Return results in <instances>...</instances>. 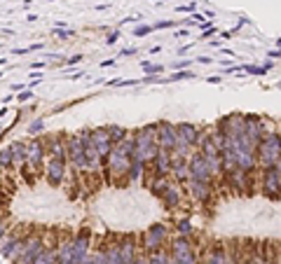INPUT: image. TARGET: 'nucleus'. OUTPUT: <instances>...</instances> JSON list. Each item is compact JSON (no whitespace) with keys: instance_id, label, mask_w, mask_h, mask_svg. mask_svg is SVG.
Instances as JSON below:
<instances>
[{"instance_id":"6ab92c4d","label":"nucleus","mask_w":281,"mask_h":264,"mask_svg":"<svg viewBox=\"0 0 281 264\" xmlns=\"http://www.w3.org/2000/svg\"><path fill=\"white\" fill-rule=\"evenodd\" d=\"M10 147H12L14 164L24 166V164H26V155H28V143H24V140H17V143H12Z\"/></svg>"},{"instance_id":"e433bc0d","label":"nucleus","mask_w":281,"mask_h":264,"mask_svg":"<svg viewBox=\"0 0 281 264\" xmlns=\"http://www.w3.org/2000/svg\"><path fill=\"white\" fill-rule=\"evenodd\" d=\"M136 52H138L136 47H127V49H122V56H134Z\"/></svg>"},{"instance_id":"7c9ffc66","label":"nucleus","mask_w":281,"mask_h":264,"mask_svg":"<svg viewBox=\"0 0 281 264\" xmlns=\"http://www.w3.org/2000/svg\"><path fill=\"white\" fill-rule=\"evenodd\" d=\"M7 232H10V227H7V220H0V243L7 238Z\"/></svg>"},{"instance_id":"0eeeda50","label":"nucleus","mask_w":281,"mask_h":264,"mask_svg":"<svg viewBox=\"0 0 281 264\" xmlns=\"http://www.w3.org/2000/svg\"><path fill=\"white\" fill-rule=\"evenodd\" d=\"M187 169H190V180H199V183L214 185V173L206 166V161H204V157H201L199 152L187 159Z\"/></svg>"},{"instance_id":"423d86ee","label":"nucleus","mask_w":281,"mask_h":264,"mask_svg":"<svg viewBox=\"0 0 281 264\" xmlns=\"http://www.w3.org/2000/svg\"><path fill=\"white\" fill-rule=\"evenodd\" d=\"M66 145H68V159H70V164L75 166V171H92V169H89V161H87V155H84V145H82L78 133L68 138Z\"/></svg>"},{"instance_id":"8fccbe9b","label":"nucleus","mask_w":281,"mask_h":264,"mask_svg":"<svg viewBox=\"0 0 281 264\" xmlns=\"http://www.w3.org/2000/svg\"><path fill=\"white\" fill-rule=\"evenodd\" d=\"M0 171H2V169H0Z\"/></svg>"},{"instance_id":"2eb2a0df","label":"nucleus","mask_w":281,"mask_h":264,"mask_svg":"<svg viewBox=\"0 0 281 264\" xmlns=\"http://www.w3.org/2000/svg\"><path fill=\"white\" fill-rule=\"evenodd\" d=\"M187 187H190V194L192 199H197L199 203H206L211 194H214V185L209 183H199V180H187Z\"/></svg>"},{"instance_id":"ea45409f","label":"nucleus","mask_w":281,"mask_h":264,"mask_svg":"<svg viewBox=\"0 0 281 264\" xmlns=\"http://www.w3.org/2000/svg\"><path fill=\"white\" fill-rule=\"evenodd\" d=\"M117 38H120V33L115 31V33H110V35H108V40H106V42H108V45H113V42H115V40H117Z\"/></svg>"},{"instance_id":"de8ad7c7","label":"nucleus","mask_w":281,"mask_h":264,"mask_svg":"<svg viewBox=\"0 0 281 264\" xmlns=\"http://www.w3.org/2000/svg\"><path fill=\"white\" fill-rule=\"evenodd\" d=\"M2 206H5V197L0 194V211H2Z\"/></svg>"},{"instance_id":"9b49d317","label":"nucleus","mask_w":281,"mask_h":264,"mask_svg":"<svg viewBox=\"0 0 281 264\" xmlns=\"http://www.w3.org/2000/svg\"><path fill=\"white\" fill-rule=\"evenodd\" d=\"M92 143H94V147H96V152H99V157L103 159V161L110 157V152H113V147H115V143L110 140V133H108L106 126L94 129L92 131Z\"/></svg>"},{"instance_id":"473e14b6","label":"nucleus","mask_w":281,"mask_h":264,"mask_svg":"<svg viewBox=\"0 0 281 264\" xmlns=\"http://www.w3.org/2000/svg\"><path fill=\"white\" fill-rule=\"evenodd\" d=\"M152 31V26H138V28H134V35L136 38H143V35H148Z\"/></svg>"},{"instance_id":"20e7f679","label":"nucleus","mask_w":281,"mask_h":264,"mask_svg":"<svg viewBox=\"0 0 281 264\" xmlns=\"http://www.w3.org/2000/svg\"><path fill=\"white\" fill-rule=\"evenodd\" d=\"M166 236H169V229L162 225V222H155V225H150L146 229V234H143V250L146 252H157L162 250V246L166 243Z\"/></svg>"},{"instance_id":"49530a36","label":"nucleus","mask_w":281,"mask_h":264,"mask_svg":"<svg viewBox=\"0 0 281 264\" xmlns=\"http://www.w3.org/2000/svg\"><path fill=\"white\" fill-rule=\"evenodd\" d=\"M239 264H255V262H253V260H248V257H246V260H241Z\"/></svg>"},{"instance_id":"393cba45","label":"nucleus","mask_w":281,"mask_h":264,"mask_svg":"<svg viewBox=\"0 0 281 264\" xmlns=\"http://www.w3.org/2000/svg\"><path fill=\"white\" fill-rule=\"evenodd\" d=\"M14 164V157H12V147H5L2 152H0V169L5 171V169H10Z\"/></svg>"},{"instance_id":"7ed1b4c3","label":"nucleus","mask_w":281,"mask_h":264,"mask_svg":"<svg viewBox=\"0 0 281 264\" xmlns=\"http://www.w3.org/2000/svg\"><path fill=\"white\" fill-rule=\"evenodd\" d=\"M45 143H42L40 138H33L31 143H28V155H26V164L21 166V173L26 175L28 171H35L40 173L45 171Z\"/></svg>"},{"instance_id":"412c9836","label":"nucleus","mask_w":281,"mask_h":264,"mask_svg":"<svg viewBox=\"0 0 281 264\" xmlns=\"http://www.w3.org/2000/svg\"><path fill=\"white\" fill-rule=\"evenodd\" d=\"M35 264H59V252H56V248H45L42 255L35 260Z\"/></svg>"},{"instance_id":"72a5a7b5","label":"nucleus","mask_w":281,"mask_h":264,"mask_svg":"<svg viewBox=\"0 0 281 264\" xmlns=\"http://www.w3.org/2000/svg\"><path fill=\"white\" fill-rule=\"evenodd\" d=\"M174 24H176V21H157V24L152 26V31H160V28H171Z\"/></svg>"},{"instance_id":"09e8293b","label":"nucleus","mask_w":281,"mask_h":264,"mask_svg":"<svg viewBox=\"0 0 281 264\" xmlns=\"http://www.w3.org/2000/svg\"><path fill=\"white\" fill-rule=\"evenodd\" d=\"M279 89H281V82H279Z\"/></svg>"},{"instance_id":"f257e3e1","label":"nucleus","mask_w":281,"mask_h":264,"mask_svg":"<svg viewBox=\"0 0 281 264\" xmlns=\"http://www.w3.org/2000/svg\"><path fill=\"white\" fill-rule=\"evenodd\" d=\"M160 155V143H157V122L148 124L136 131V147L132 159H141L143 164H152Z\"/></svg>"},{"instance_id":"c9c22d12","label":"nucleus","mask_w":281,"mask_h":264,"mask_svg":"<svg viewBox=\"0 0 281 264\" xmlns=\"http://www.w3.org/2000/svg\"><path fill=\"white\" fill-rule=\"evenodd\" d=\"M54 35H59V38H70L73 33H70V31H61V28H56V31H54Z\"/></svg>"},{"instance_id":"f704fd0d","label":"nucleus","mask_w":281,"mask_h":264,"mask_svg":"<svg viewBox=\"0 0 281 264\" xmlns=\"http://www.w3.org/2000/svg\"><path fill=\"white\" fill-rule=\"evenodd\" d=\"M190 63H192V59H183V61H176L174 66L178 68V70H183V68H187V66H190Z\"/></svg>"},{"instance_id":"4468645a","label":"nucleus","mask_w":281,"mask_h":264,"mask_svg":"<svg viewBox=\"0 0 281 264\" xmlns=\"http://www.w3.org/2000/svg\"><path fill=\"white\" fill-rule=\"evenodd\" d=\"M181 199H183V192H181V185H178V183H176V185L171 183V185H169L160 194V201L166 206V211H174V208H178Z\"/></svg>"},{"instance_id":"5701e85b","label":"nucleus","mask_w":281,"mask_h":264,"mask_svg":"<svg viewBox=\"0 0 281 264\" xmlns=\"http://www.w3.org/2000/svg\"><path fill=\"white\" fill-rule=\"evenodd\" d=\"M108 129V133H110V140H113V143H115V145H117V143H120V140H124V136H127V129H122V126H117V124H110V126H106Z\"/></svg>"},{"instance_id":"f03ea898","label":"nucleus","mask_w":281,"mask_h":264,"mask_svg":"<svg viewBox=\"0 0 281 264\" xmlns=\"http://www.w3.org/2000/svg\"><path fill=\"white\" fill-rule=\"evenodd\" d=\"M258 166L263 171H267L272 166H277V161H281V133L277 131H269L263 136L260 145H258Z\"/></svg>"},{"instance_id":"c85d7f7f","label":"nucleus","mask_w":281,"mask_h":264,"mask_svg":"<svg viewBox=\"0 0 281 264\" xmlns=\"http://www.w3.org/2000/svg\"><path fill=\"white\" fill-rule=\"evenodd\" d=\"M141 79H113L110 84L113 87H132V84H138Z\"/></svg>"},{"instance_id":"6e6552de","label":"nucleus","mask_w":281,"mask_h":264,"mask_svg":"<svg viewBox=\"0 0 281 264\" xmlns=\"http://www.w3.org/2000/svg\"><path fill=\"white\" fill-rule=\"evenodd\" d=\"M157 143H160V150H166V152H174L176 143H178V129L171 122H157Z\"/></svg>"},{"instance_id":"2f4dec72","label":"nucleus","mask_w":281,"mask_h":264,"mask_svg":"<svg viewBox=\"0 0 281 264\" xmlns=\"http://www.w3.org/2000/svg\"><path fill=\"white\" fill-rule=\"evenodd\" d=\"M141 68H143L146 73H162V66H152V63H148V61H143Z\"/></svg>"},{"instance_id":"a878e982","label":"nucleus","mask_w":281,"mask_h":264,"mask_svg":"<svg viewBox=\"0 0 281 264\" xmlns=\"http://www.w3.org/2000/svg\"><path fill=\"white\" fill-rule=\"evenodd\" d=\"M190 78H195L190 70H178V73H174L171 78H166V82H176V79H190Z\"/></svg>"},{"instance_id":"9d476101","label":"nucleus","mask_w":281,"mask_h":264,"mask_svg":"<svg viewBox=\"0 0 281 264\" xmlns=\"http://www.w3.org/2000/svg\"><path fill=\"white\" fill-rule=\"evenodd\" d=\"M260 189L269 199H281V173L274 166L267 169V171H263V185H260Z\"/></svg>"},{"instance_id":"cd10ccee","label":"nucleus","mask_w":281,"mask_h":264,"mask_svg":"<svg viewBox=\"0 0 281 264\" xmlns=\"http://www.w3.org/2000/svg\"><path fill=\"white\" fill-rule=\"evenodd\" d=\"M92 262H94V264H108V255H106V250L94 252V255H92Z\"/></svg>"},{"instance_id":"aec40b11","label":"nucleus","mask_w":281,"mask_h":264,"mask_svg":"<svg viewBox=\"0 0 281 264\" xmlns=\"http://www.w3.org/2000/svg\"><path fill=\"white\" fill-rule=\"evenodd\" d=\"M143 171H146V164L141 159H132V169H129V183H138L143 178Z\"/></svg>"},{"instance_id":"b1692460","label":"nucleus","mask_w":281,"mask_h":264,"mask_svg":"<svg viewBox=\"0 0 281 264\" xmlns=\"http://www.w3.org/2000/svg\"><path fill=\"white\" fill-rule=\"evenodd\" d=\"M166 260H169V250H164V248L148 255V264H166Z\"/></svg>"},{"instance_id":"c756f323","label":"nucleus","mask_w":281,"mask_h":264,"mask_svg":"<svg viewBox=\"0 0 281 264\" xmlns=\"http://www.w3.org/2000/svg\"><path fill=\"white\" fill-rule=\"evenodd\" d=\"M244 70H246V73H251V75H265V73H267V68H265V66H263V68H258V66H246Z\"/></svg>"},{"instance_id":"58836bf2","label":"nucleus","mask_w":281,"mask_h":264,"mask_svg":"<svg viewBox=\"0 0 281 264\" xmlns=\"http://www.w3.org/2000/svg\"><path fill=\"white\" fill-rule=\"evenodd\" d=\"M80 61H82V56H80V54H78V56H73V59H68V63H66V66H75V63H80Z\"/></svg>"},{"instance_id":"ddd939ff","label":"nucleus","mask_w":281,"mask_h":264,"mask_svg":"<svg viewBox=\"0 0 281 264\" xmlns=\"http://www.w3.org/2000/svg\"><path fill=\"white\" fill-rule=\"evenodd\" d=\"M73 255H75V262L84 264L89 257V229H82L78 236L73 238Z\"/></svg>"},{"instance_id":"79ce46f5","label":"nucleus","mask_w":281,"mask_h":264,"mask_svg":"<svg viewBox=\"0 0 281 264\" xmlns=\"http://www.w3.org/2000/svg\"><path fill=\"white\" fill-rule=\"evenodd\" d=\"M197 7V2H190V5H185V7H181V12H192Z\"/></svg>"},{"instance_id":"1a4fd4ad","label":"nucleus","mask_w":281,"mask_h":264,"mask_svg":"<svg viewBox=\"0 0 281 264\" xmlns=\"http://www.w3.org/2000/svg\"><path fill=\"white\" fill-rule=\"evenodd\" d=\"M169 252H171L181 264H199V262H197V255H195V248L190 246V241H187V238L178 236L174 243H171Z\"/></svg>"},{"instance_id":"a18cd8bd","label":"nucleus","mask_w":281,"mask_h":264,"mask_svg":"<svg viewBox=\"0 0 281 264\" xmlns=\"http://www.w3.org/2000/svg\"><path fill=\"white\" fill-rule=\"evenodd\" d=\"M166 264H181V262H178V260H176L174 255H171V252H169V260H166Z\"/></svg>"},{"instance_id":"a211bd4d","label":"nucleus","mask_w":281,"mask_h":264,"mask_svg":"<svg viewBox=\"0 0 281 264\" xmlns=\"http://www.w3.org/2000/svg\"><path fill=\"white\" fill-rule=\"evenodd\" d=\"M47 152H50L52 159H64V161H66V157H68L66 138H50V140H47Z\"/></svg>"},{"instance_id":"4c0bfd02","label":"nucleus","mask_w":281,"mask_h":264,"mask_svg":"<svg viewBox=\"0 0 281 264\" xmlns=\"http://www.w3.org/2000/svg\"><path fill=\"white\" fill-rule=\"evenodd\" d=\"M31 96H33V93H31V89H28V92H21L19 96H17V98H19V101H28Z\"/></svg>"},{"instance_id":"bb28decb","label":"nucleus","mask_w":281,"mask_h":264,"mask_svg":"<svg viewBox=\"0 0 281 264\" xmlns=\"http://www.w3.org/2000/svg\"><path fill=\"white\" fill-rule=\"evenodd\" d=\"M42 129H45V119H35L28 124V133H40Z\"/></svg>"},{"instance_id":"39448f33","label":"nucleus","mask_w":281,"mask_h":264,"mask_svg":"<svg viewBox=\"0 0 281 264\" xmlns=\"http://www.w3.org/2000/svg\"><path fill=\"white\" fill-rule=\"evenodd\" d=\"M45 248H50V246L45 243L42 236H26V241H24V250H21L19 260L14 264H35V260L42 255Z\"/></svg>"},{"instance_id":"a19ab883","label":"nucleus","mask_w":281,"mask_h":264,"mask_svg":"<svg viewBox=\"0 0 281 264\" xmlns=\"http://www.w3.org/2000/svg\"><path fill=\"white\" fill-rule=\"evenodd\" d=\"M132 264H148V257H146V255H138V257H136Z\"/></svg>"},{"instance_id":"f8f14e48","label":"nucleus","mask_w":281,"mask_h":264,"mask_svg":"<svg viewBox=\"0 0 281 264\" xmlns=\"http://www.w3.org/2000/svg\"><path fill=\"white\" fill-rule=\"evenodd\" d=\"M45 178H47V183L52 187H59L66 180V161H64V159L50 157L47 166H45Z\"/></svg>"},{"instance_id":"37998d69","label":"nucleus","mask_w":281,"mask_h":264,"mask_svg":"<svg viewBox=\"0 0 281 264\" xmlns=\"http://www.w3.org/2000/svg\"><path fill=\"white\" fill-rule=\"evenodd\" d=\"M279 56H281V47L274 49V52H269V59H279Z\"/></svg>"},{"instance_id":"4be33fe9","label":"nucleus","mask_w":281,"mask_h":264,"mask_svg":"<svg viewBox=\"0 0 281 264\" xmlns=\"http://www.w3.org/2000/svg\"><path fill=\"white\" fill-rule=\"evenodd\" d=\"M176 234L181 238H187L190 234H195V227H192L190 220H178V222H176Z\"/></svg>"},{"instance_id":"dca6fc26","label":"nucleus","mask_w":281,"mask_h":264,"mask_svg":"<svg viewBox=\"0 0 281 264\" xmlns=\"http://www.w3.org/2000/svg\"><path fill=\"white\" fill-rule=\"evenodd\" d=\"M234 262H237V260H232L228 252H225L223 246H214V248L209 250V255L204 257L201 264H234Z\"/></svg>"},{"instance_id":"c03bdc74","label":"nucleus","mask_w":281,"mask_h":264,"mask_svg":"<svg viewBox=\"0 0 281 264\" xmlns=\"http://www.w3.org/2000/svg\"><path fill=\"white\" fill-rule=\"evenodd\" d=\"M195 61H199V63H211V59H209V56H199V59H195Z\"/></svg>"},{"instance_id":"f3484780","label":"nucleus","mask_w":281,"mask_h":264,"mask_svg":"<svg viewBox=\"0 0 281 264\" xmlns=\"http://www.w3.org/2000/svg\"><path fill=\"white\" fill-rule=\"evenodd\" d=\"M152 171H155V175H169L171 173V152L160 150V155L152 161Z\"/></svg>"}]
</instances>
